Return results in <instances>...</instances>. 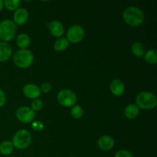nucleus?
Returning <instances> with one entry per match:
<instances>
[{"instance_id": "1", "label": "nucleus", "mask_w": 157, "mask_h": 157, "mask_svg": "<svg viewBox=\"0 0 157 157\" xmlns=\"http://www.w3.org/2000/svg\"><path fill=\"white\" fill-rule=\"evenodd\" d=\"M123 17L125 22L132 27L140 25L144 21V14L143 11L134 6L127 8L124 12Z\"/></svg>"}, {"instance_id": "2", "label": "nucleus", "mask_w": 157, "mask_h": 157, "mask_svg": "<svg viewBox=\"0 0 157 157\" xmlns=\"http://www.w3.org/2000/svg\"><path fill=\"white\" fill-rule=\"evenodd\" d=\"M136 102L138 107L144 110H151L156 107L157 99L154 94L150 91H142L136 96Z\"/></svg>"}, {"instance_id": "3", "label": "nucleus", "mask_w": 157, "mask_h": 157, "mask_svg": "<svg viewBox=\"0 0 157 157\" xmlns=\"http://www.w3.org/2000/svg\"><path fill=\"white\" fill-rule=\"evenodd\" d=\"M13 60L18 67L27 68L32 65L34 61V56L30 51L27 49H21L15 54Z\"/></svg>"}, {"instance_id": "4", "label": "nucleus", "mask_w": 157, "mask_h": 157, "mask_svg": "<svg viewBox=\"0 0 157 157\" xmlns=\"http://www.w3.org/2000/svg\"><path fill=\"white\" fill-rule=\"evenodd\" d=\"M16 25L11 20H4L0 22V39L4 42L9 41L15 37Z\"/></svg>"}, {"instance_id": "5", "label": "nucleus", "mask_w": 157, "mask_h": 157, "mask_svg": "<svg viewBox=\"0 0 157 157\" xmlns=\"http://www.w3.org/2000/svg\"><path fill=\"white\" fill-rule=\"evenodd\" d=\"M32 142V136L30 133L26 130H18L15 134L12 140V144L19 150H25L30 145Z\"/></svg>"}, {"instance_id": "6", "label": "nucleus", "mask_w": 157, "mask_h": 157, "mask_svg": "<svg viewBox=\"0 0 157 157\" xmlns=\"http://www.w3.org/2000/svg\"><path fill=\"white\" fill-rule=\"evenodd\" d=\"M58 101L64 107H72L77 102V96L72 90L64 89L58 94Z\"/></svg>"}, {"instance_id": "7", "label": "nucleus", "mask_w": 157, "mask_h": 157, "mask_svg": "<svg viewBox=\"0 0 157 157\" xmlns=\"http://www.w3.org/2000/svg\"><path fill=\"white\" fill-rule=\"evenodd\" d=\"M67 41L71 43H78L84 37V30L81 25H74L68 29L67 33Z\"/></svg>"}, {"instance_id": "8", "label": "nucleus", "mask_w": 157, "mask_h": 157, "mask_svg": "<svg viewBox=\"0 0 157 157\" xmlns=\"http://www.w3.org/2000/svg\"><path fill=\"white\" fill-rule=\"evenodd\" d=\"M35 113L29 107H21L16 111V117L21 122L27 124L31 123L35 119Z\"/></svg>"}, {"instance_id": "9", "label": "nucleus", "mask_w": 157, "mask_h": 157, "mask_svg": "<svg viewBox=\"0 0 157 157\" xmlns=\"http://www.w3.org/2000/svg\"><path fill=\"white\" fill-rule=\"evenodd\" d=\"M23 93L27 98L31 99L38 98L41 95V90L37 85L33 84H26L23 88Z\"/></svg>"}, {"instance_id": "10", "label": "nucleus", "mask_w": 157, "mask_h": 157, "mask_svg": "<svg viewBox=\"0 0 157 157\" xmlns=\"http://www.w3.org/2000/svg\"><path fill=\"white\" fill-rule=\"evenodd\" d=\"M29 19V12L25 9H18L14 14V21L15 24L22 25Z\"/></svg>"}, {"instance_id": "11", "label": "nucleus", "mask_w": 157, "mask_h": 157, "mask_svg": "<svg viewBox=\"0 0 157 157\" xmlns=\"http://www.w3.org/2000/svg\"><path fill=\"white\" fill-rule=\"evenodd\" d=\"M49 31L53 36L59 38L64 35V29L63 25L59 21H53L48 25Z\"/></svg>"}, {"instance_id": "12", "label": "nucleus", "mask_w": 157, "mask_h": 157, "mask_svg": "<svg viewBox=\"0 0 157 157\" xmlns=\"http://www.w3.org/2000/svg\"><path fill=\"white\" fill-rule=\"evenodd\" d=\"M12 49L8 43L0 41V62L7 61L12 55Z\"/></svg>"}, {"instance_id": "13", "label": "nucleus", "mask_w": 157, "mask_h": 157, "mask_svg": "<svg viewBox=\"0 0 157 157\" xmlns=\"http://www.w3.org/2000/svg\"><path fill=\"white\" fill-rule=\"evenodd\" d=\"M114 145V140L110 136H103L98 140V147L102 150H110Z\"/></svg>"}, {"instance_id": "14", "label": "nucleus", "mask_w": 157, "mask_h": 157, "mask_svg": "<svg viewBox=\"0 0 157 157\" xmlns=\"http://www.w3.org/2000/svg\"><path fill=\"white\" fill-rule=\"evenodd\" d=\"M112 94L115 96H121L125 91V86L121 80H114L110 86Z\"/></svg>"}, {"instance_id": "15", "label": "nucleus", "mask_w": 157, "mask_h": 157, "mask_svg": "<svg viewBox=\"0 0 157 157\" xmlns=\"http://www.w3.org/2000/svg\"><path fill=\"white\" fill-rule=\"evenodd\" d=\"M140 113V109L136 104H129L124 110L125 116L129 119H134L138 116Z\"/></svg>"}, {"instance_id": "16", "label": "nucleus", "mask_w": 157, "mask_h": 157, "mask_svg": "<svg viewBox=\"0 0 157 157\" xmlns=\"http://www.w3.org/2000/svg\"><path fill=\"white\" fill-rule=\"evenodd\" d=\"M132 52L135 56L140 58V57L144 56L145 54V47L141 42L136 41V42L133 43L132 45Z\"/></svg>"}, {"instance_id": "17", "label": "nucleus", "mask_w": 157, "mask_h": 157, "mask_svg": "<svg viewBox=\"0 0 157 157\" xmlns=\"http://www.w3.org/2000/svg\"><path fill=\"white\" fill-rule=\"evenodd\" d=\"M17 44L21 49H25L30 44V38L26 34H21L17 38Z\"/></svg>"}, {"instance_id": "18", "label": "nucleus", "mask_w": 157, "mask_h": 157, "mask_svg": "<svg viewBox=\"0 0 157 157\" xmlns=\"http://www.w3.org/2000/svg\"><path fill=\"white\" fill-rule=\"evenodd\" d=\"M13 148L14 146L12 143L9 142V141H4L0 144V153L2 155L7 156L12 153Z\"/></svg>"}, {"instance_id": "19", "label": "nucleus", "mask_w": 157, "mask_h": 157, "mask_svg": "<svg viewBox=\"0 0 157 157\" xmlns=\"http://www.w3.org/2000/svg\"><path fill=\"white\" fill-rule=\"evenodd\" d=\"M69 45V41L66 38H61L57 40L55 43V49L58 52H62L64 51Z\"/></svg>"}, {"instance_id": "20", "label": "nucleus", "mask_w": 157, "mask_h": 157, "mask_svg": "<svg viewBox=\"0 0 157 157\" xmlns=\"http://www.w3.org/2000/svg\"><path fill=\"white\" fill-rule=\"evenodd\" d=\"M145 60L147 63L151 64H154L157 62V52L155 49L149 50L145 54Z\"/></svg>"}, {"instance_id": "21", "label": "nucleus", "mask_w": 157, "mask_h": 157, "mask_svg": "<svg viewBox=\"0 0 157 157\" xmlns=\"http://www.w3.org/2000/svg\"><path fill=\"white\" fill-rule=\"evenodd\" d=\"M6 9L10 11H14L18 9L20 5L19 0H6L3 2Z\"/></svg>"}, {"instance_id": "22", "label": "nucleus", "mask_w": 157, "mask_h": 157, "mask_svg": "<svg viewBox=\"0 0 157 157\" xmlns=\"http://www.w3.org/2000/svg\"><path fill=\"white\" fill-rule=\"evenodd\" d=\"M83 113H84V110H83L82 107H80V106L76 105L72 108L71 115L73 117L76 118V119L81 118L83 116Z\"/></svg>"}, {"instance_id": "23", "label": "nucleus", "mask_w": 157, "mask_h": 157, "mask_svg": "<svg viewBox=\"0 0 157 157\" xmlns=\"http://www.w3.org/2000/svg\"><path fill=\"white\" fill-rule=\"evenodd\" d=\"M43 107V103L41 100L35 99L32 101V110H34V111H38V110H40Z\"/></svg>"}, {"instance_id": "24", "label": "nucleus", "mask_w": 157, "mask_h": 157, "mask_svg": "<svg viewBox=\"0 0 157 157\" xmlns=\"http://www.w3.org/2000/svg\"><path fill=\"white\" fill-rule=\"evenodd\" d=\"M115 157H133V154L128 150H122L118 151L115 155Z\"/></svg>"}, {"instance_id": "25", "label": "nucleus", "mask_w": 157, "mask_h": 157, "mask_svg": "<svg viewBox=\"0 0 157 157\" xmlns=\"http://www.w3.org/2000/svg\"><path fill=\"white\" fill-rule=\"evenodd\" d=\"M32 127L36 131H41V130H42L44 129V126L43 124V123L41 122V121H35V122L32 123Z\"/></svg>"}, {"instance_id": "26", "label": "nucleus", "mask_w": 157, "mask_h": 157, "mask_svg": "<svg viewBox=\"0 0 157 157\" xmlns=\"http://www.w3.org/2000/svg\"><path fill=\"white\" fill-rule=\"evenodd\" d=\"M40 90L42 92H44V93H48L52 90V85L49 83H44L41 86V89Z\"/></svg>"}, {"instance_id": "27", "label": "nucleus", "mask_w": 157, "mask_h": 157, "mask_svg": "<svg viewBox=\"0 0 157 157\" xmlns=\"http://www.w3.org/2000/svg\"><path fill=\"white\" fill-rule=\"evenodd\" d=\"M6 94H5L4 91H3L2 89H0V107L4 106V104H6Z\"/></svg>"}, {"instance_id": "28", "label": "nucleus", "mask_w": 157, "mask_h": 157, "mask_svg": "<svg viewBox=\"0 0 157 157\" xmlns=\"http://www.w3.org/2000/svg\"><path fill=\"white\" fill-rule=\"evenodd\" d=\"M3 6H4V2H3L2 0H0V12L2 10Z\"/></svg>"}, {"instance_id": "29", "label": "nucleus", "mask_w": 157, "mask_h": 157, "mask_svg": "<svg viewBox=\"0 0 157 157\" xmlns=\"http://www.w3.org/2000/svg\"><path fill=\"white\" fill-rule=\"evenodd\" d=\"M71 157H75V156H71Z\"/></svg>"}]
</instances>
